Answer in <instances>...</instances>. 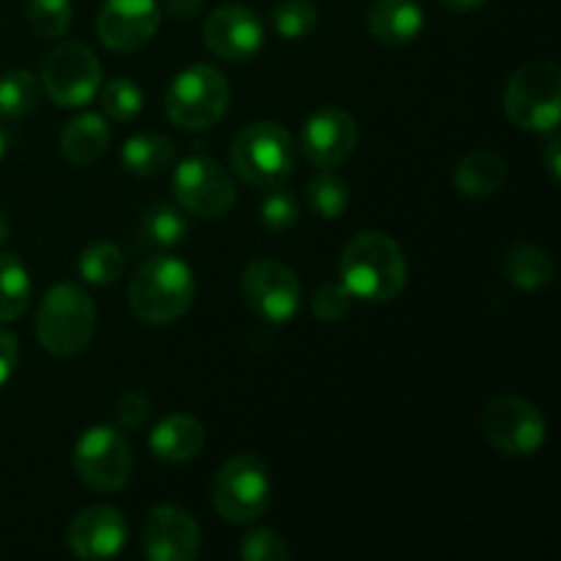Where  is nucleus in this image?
<instances>
[{"instance_id": "obj_33", "label": "nucleus", "mask_w": 561, "mask_h": 561, "mask_svg": "<svg viewBox=\"0 0 561 561\" xmlns=\"http://www.w3.org/2000/svg\"><path fill=\"white\" fill-rule=\"evenodd\" d=\"M239 553L244 561H285L290 557V548L277 531L255 529L241 540Z\"/></svg>"}, {"instance_id": "obj_14", "label": "nucleus", "mask_w": 561, "mask_h": 561, "mask_svg": "<svg viewBox=\"0 0 561 561\" xmlns=\"http://www.w3.org/2000/svg\"><path fill=\"white\" fill-rule=\"evenodd\" d=\"M201 546V526L184 507L159 504L142 524V553L151 561H195Z\"/></svg>"}, {"instance_id": "obj_27", "label": "nucleus", "mask_w": 561, "mask_h": 561, "mask_svg": "<svg viewBox=\"0 0 561 561\" xmlns=\"http://www.w3.org/2000/svg\"><path fill=\"white\" fill-rule=\"evenodd\" d=\"M348 184L332 168H321L307 184V206L316 217L337 219L348 208Z\"/></svg>"}, {"instance_id": "obj_5", "label": "nucleus", "mask_w": 561, "mask_h": 561, "mask_svg": "<svg viewBox=\"0 0 561 561\" xmlns=\"http://www.w3.org/2000/svg\"><path fill=\"white\" fill-rule=\"evenodd\" d=\"M510 121L526 131H557L561 118V69L551 60L518 66L504 88Z\"/></svg>"}, {"instance_id": "obj_20", "label": "nucleus", "mask_w": 561, "mask_h": 561, "mask_svg": "<svg viewBox=\"0 0 561 561\" xmlns=\"http://www.w3.org/2000/svg\"><path fill=\"white\" fill-rule=\"evenodd\" d=\"M110 146V126L99 113H80L60 129V151L77 168L99 162Z\"/></svg>"}, {"instance_id": "obj_8", "label": "nucleus", "mask_w": 561, "mask_h": 561, "mask_svg": "<svg viewBox=\"0 0 561 561\" xmlns=\"http://www.w3.org/2000/svg\"><path fill=\"white\" fill-rule=\"evenodd\" d=\"M71 463L82 485L99 493H115L129 482L135 458L118 427L93 425L75 442Z\"/></svg>"}, {"instance_id": "obj_32", "label": "nucleus", "mask_w": 561, "mask_h": 561, "mask_svg": "<svg viewBox=\"0 0 561 561\" xmlns=\"http://www.w3.org/2000/svg\"><path fill=\"white\" fill-rule=\"evenodd\" d=\"M257 217H261V225L266 230H272V233H285V230H290L299 222V203H296V197L290 195L288 190H283V186H272V190H266V197L261 201Z\"/></svg>"}, {"instance_id": "obj_35", "label": "nucleus", "mask_w": 561, "mask_h": 561, "mask_svg": "<svg viewBox=\"0 0 561 561\" xmlns=\"http://www.w3.org/2000/svg\"><path fill=\"white\" fill-rule=\"evenodd\" d=\"M148 416H151V400L140 389H126L118 398V403H115V422L121 427H126V431L142 427Z\"/></svg>"}, {"instance_id": "obj_37", "label": "nucleus", "mask_w": 561, "mask_h": 561, "mask_svg": "<svg viewBox=\"0 0 561 561\" xmlns=\"http://www.w3.org/2000/svg\"><path fill=\"white\" fill-rule=\"evenodd\" d=\"M542 162H546V170L548 175H551L553 184H559L561 181V137L557 131H551V140L546 142V148H542Z\"/></svg>"}, {"instance_id": "obj_6", "label": "nucleus", "mask_w": 561, "mask_h": 561, "mask_svg": "<svg viewBox=\"0 0 561 561\" xmlns=\"http://www.w3.org/2000/svg\"><path fill=\"white\" fill-rule=\"evenodd\" d=\"M230 104L228 77L208 64L190 66L179 71L164 93V113L179 129H211Z\"/></svg>"}, {"instance_id": "obj_22", "label": "nucleus", "mask_w": 561, "mask_h": 561, "mask_svg": "<svg viewBox=\"0 0 561 561\" xmlns=\"http://www.w3.org/2000/svg\"><path fill=\"white\" fill-rule=\"evenodd\" d=\"M175 146L170 137L157 135V131H140L131 135L121 148V164L137 179H153L173 168Z\"/></svg>"}, {"instance_id": "obj_4", "label": "nucleus", "mask_w": 561, "mask_h": 561, "mask_svg": "<svg viewBox=\"0 0 561 561\" xmlns=\"http://www.w3.org/2000/svg\"><path fill=\"white\" fill-rule=\"evenodd\" d=\"M230 164L236 175L257 190L283 186L296 168V140L283 124L255 121L230 142Z\"/></svg>"}, {"instance_id": "obj_39", "label": "nucleus", "mask_w": 561, "mask_h": 561, "mask_svg": "<svg viewBox=\"0 0 561 561\" xmlns=\"http://www.w3.org/2000/svg\"><path fill=\"white\" fill-rule=\"evenodd\" d=\"M442 5H447V9L453 11H474L480 9V5H485L488 0H438Z\"/></svg>"}, {"instance_id": "obj_13", "label": "nucleus", "mask_w": 561, "mask_h": 561, "mask_svg": "<svg viewBox=\"0 0 561 561\" xmlns=\"http://www.w3.org/2000/svg\"><path fill=\"white\" fill-rule=\"evenodd\" d=\"M162 9L157 0H104L96 16V36L115 53L142 49L159 31Z\"/></svg>"}, {"instance_id": "obj_3", "label": "nucleus", "mask_w": 561, "mask_h": 561, "mask_svg": "<svg viewBox=\"0 0 561 561\" xmlns=\"http://www.w3.org/2000/svg\"><path fill=\"white\" fill-rule=\"evenodd\" d=\"M96 334V305L91 294L75 283L47 290L36 312V337L55 356H77Z\"/></svg>"}, {"instance_id": "obj_7", "label": "nucleus", "mask_w": 561, "mask_h": 561, "mask_svg": "<svg viewBox=\"0 0 561 561\" xmlns=\"http://www.w3.org/2000/svg\"><path fill=\"white\" fill-rule=\"evenodd\" d=\"M211 504L228 524H252L272 504V474L255 453L225 460L211 485Z\"/></svg>"}, {"instance_id": "obj_1", "label": "nucleus", "mask_w": 561, "mask_h": 561, "mask_svg": "<svg viewBox=\"0 0 561 561\" xmlns=\"http://www.w3.org/2000/svg\"><path fill=\"white\" fill-rule=\"evenodd\" d=\"M340 283L354 299L387 305L403 294L409 283V261L392 236L365 230L340 252Z\"/></svg>"}, {"instance_id": "obj_9", "label": "nucleus", "mask_w": 561, "mask_h": 561, "mask_svg": "<svg viewBox=\"0 0 561 561\" xmlns=\"http://www.w3.org/2000/svg\"><path fill=\"white\" fill-rule=\"evenodd\" d=\"M482 433L496 453L510 458H529L542 449L548 425L542 411L518 394H502L482 411Z\"/></svg>"}, {"instance_id": "obj_36", "label": "nucleus", "mask_w": 561, "mask_h": 561, "mask_svg": "<svg viewBox=\"0 0 561 561\" xmlns=\"http://www.w3.org/2000/svg\"><path fill=\"white\" fill-rule=\"evenodd\" d=\"M16 362H20V343H16L14 334L0 329V387H5L11 381V376L16 370Z\"/></svg>"}, {"instance_id": "obj_10", "label": "nucleus", "mask_w": 561, "mask_h": 561, "mask_svg": "<svg viewBox=\"0 0 561 561\" xmlns=\"http://www.w3.org/2000/svg\"><path fill=\"white\" fill-rule=\"evenodd\" d=\"M241 299L247 310L263 323L285 327L294 321L301 307V283L294 268L263 257L252 261L241 274Z\"/></svg>"}, {"instance_id": "obj_16", "label": "nucleus", "mask_w": 561, "mask_h": 561, "mask_svg": "<svg viewBox=\"0 0 561 561\" xmlns=\"http://www.w3.org/2000/svg\"><path fill=\"white\" fill-rule=\"evenodd\" d=\"M356 142H359V126L343 107H323L312 113L299 135L301 153L318 170L343 164L356 151Z\"/></svg>"}, {"instance_id": "obj_29", "label": "nucleus", "mask_w": 561, "mask_h": 561, "mask_svg": "<svg viewBox=\"0 0 561 561\" xmlns=\"http://www.w3.org/2000/svg\"><path fill=\"white\" fill-rule=\"evenodd\" d=\"M272 22L279 36L288 42H299L318 31L321 14L312 0H279L272 11Z\"/></svg>"}, {"instance_id": "obj_26", "label": "nucleus", "mask_w": 561, "mask_h": 561, "mask_svg": "<svg viewBox=\"0 0 561 561\" xmlns=\"http://www.w3.org/2000/svg\"><path fill=\"white\" fill-rule=\"evenodd\" d=\"M126 257L113 241H93L77 257V272L91 285H115L124 277Z\"/></svg>"}, {"instance_id": "obj_12", "label": "nucleus", "mask_w": 561, "mask_h": 561, "mask_svg": "<svg viewBox=\"0 0 561 561\" xmlns=\"http://www.w3.org/2000/svg\"><path fill=\"white\" fill-rule=\"evenodd\" d=\"M173 197L192 217H222L236 203V186L228 170L211 157H190L175 168Z\"/></svg>"}, {"instance_id": "obj_11", "label": "nucleus", "mask_w": 561, "mask_h": 561, "mask_svg": "<svg viewBox=\"0 0 561 561\" xmlns=\"http://www.w3.org/2000/svg\"><path fill=\"white\" fill-rule=\"evenodd\" d=\"M42 85L58 107H82L102 88V64L85 44L64 42L44 58Z\"/></svg>"}, {"instance_id": "obj_28", "label": "nucleus", "mask_w": 561, "mask_h": 561, "mask_svg": "<svg viewBox=\"0 0 561 561\" xmlns=\"http://www.w3.org/2000/svg\"><path fill=\"white\" fill-rule=\"evenodd\" d=\"M38 104V80L27 69H11L0 77V118H25Z\"/></svg>"}, {"instance_id": "obj_15", "label": "nucleus", "mask_w": 561, "mask_h": 561, "mask_svg": "<svg viewBox=\"0 0 561 561\" xmlns=\"http://www.w3.org/2000/svg\"><path fill=\"white\" fill-rule=\"evenodd\" d=\"M203 42L217 58L230 60V64H244L261 53L266 42V31L257 14L247 5H219L208 14L203 25Z\"/></svg>"}, {"instance_id": "obj_30", "label": "nucleus", "mask_w": 561, "mask_h": 561, "mask_svg": "<svg viewBox=\"0 0 561 561\" xmlns=\"http://www.w3.org/2000/svg\"><path fill=\"white\" fill-rule=\"evenodd\" d=\"M71 0H27V25L42 38H60L71 27Z\"/></svg>"}, {"instance_id": "obj_38", "label": "nucleus", "mask_w": 561, "mask_h": 561, "mask_svg": "<svg viewBox=\"0 0 561 561\" xmlns=\"http://www.w3.org/2000/svg\"><path fill=\"white\" fill-rule=\"evenodd\" d=\"M159 9H164L175 20H190V16H195L203 9V0H162Z\"/></svg>"}, {"instance_id": "obj_23", "label": "nucleus", "mask_w": 561, "mask_h": 561, "mask_svg": "<svg viewBox=\"0 0 561 561\" xmlns=\"http://www.w3.org/2000/svg\"><path fill=\"white\" fill-rule=\"evenodd\" d=\"M186 236H190V222L179 208L168 203L146 208L137 225V247H151V250L179 247Z\"/></svg>"}, {"instance_id": "obj_2", "label": "nucleus", "mask_w": 561, "mask_h": 561, "mask_svg": "<svg viewBox=\"0 0 561 561\" xmlns=\"http://www.w3.org/2000/svg\"><path fill=\"white\" fill-rule=\"evenodd\" d=\"M195 301V274L173 255H153L137 268L129 285V305L140 321L164 327L184 316Z\"/></svg>"}, {"instance_id": "obj_21", "label": "nucleus", "mask_w": 561, "mask_h": 561, "mask_svg": "<svg viewBox=\"0 0 561 561\" xmlns=\"http://www.w3.org/2000/svg\"><path fill=\"white\" fill-rule=\"evenodd\" d=\"M507 181V162L491 148L469 151L455 168V186L466 197H491Z\"/></svg>"}, {"instance_id": "obj_40", "label": "nucleus", "mask_w": 561, "mask_h": 561, "mask_svg": "<svg viewBox=\"0 0 561 561\" xmlns=\"http://www.w3.org/2000/svg\"><path fill=\"white\" fill-rule=\"evenodd\" d=\"M5 239H9V217L0 211V244H3Z\"/></svg>"}, {"instance_id": "obj_17", "label": "nucleus", "mask_w": 561, "mask_h": 561, "mask_svg": "<svg viewBox=\"0 0 561 561\" xmlns=\"http://www.w3.org/2000/svg\"><path fill=\"white\" fill-rule=\"evenodd\" d=\"M126 537H129V529H126L124 513L107 504L80 510L66 529L69 551L85 561L118 557L126 548Z\"/></svg>"}, {"instance_id": "obj_24", "label": "nucleus", "mask_w": 561, "mask_h": 561, "mask_svg": "<svg viewBox=\"0 0 561 561\" xmlns=\"http://www.w3.org/2000/svg\"><path fill=\"white\" fill-rule=\"evenodd\" d=\"M557 263L546 250L535 244H520L504 255V277L518 290H540L553 279Z\"/></svg>"}, {"instance_id": "obj_31", "label": "nucleus", "mask_w": 561, "mask_h": 561, "mask_svg": "<svg viewBox=\"0 0 561 561\" xmlns=\"http://www.w3.org/2000/svg\"><path fill=\"white\" fill-rule=\"evenodd\" d=\"M102 91V107L113 121H135L142 113V88L129 77H115Z\"/></svg>"}, {"instance_id": "obj_34", "label": "nucleus", "mask_w": 561, "mask_h": 561, "mask_svg": "<svg viewBox=\"0 0 561 561\" xmlns=\"http://www.w3.org/2000/svg\"><path fill=\"white\" fill-rule=\"evenodd\" d=\"M354 296L343 283H323L312 299V316L321 323H340L351 312Z\"/></svg>"}, {"instance_id": "obj_19", "label": "nucleus", "mask_w": 561, "mask_h": 561, "mask_svg": "<svg viewBox=\"0 0 561 561\" xmlns=\"http://www.w3.org/2000/svg\"><path fill=\"white\" fill-rule=\"evenodd\" d=\"M206 444V427L190 414H173L148 433V449L164 463H186L197 458Z\"/></svg>"}, {"instance_id": "obj_41", "label": "nucleus", "mask_w": 561, "mask_h": 561, "mask_svg": "<svg viewBox=\"0 0 561 561\" xmlns=\"http://www.w3.org/2000/svg\"><path fill=\"white\" fill-rule=\"evenodd\" d=\"M3 153H5V135L3 129H0V159H3Z\"/></svg>"}, {"instance_id": "obj_25", "label": "nucleus", "mask_w": 561, "mask_h": 561, "mask_svg": "<svg viewBox=\"0 0 561 561\" xmlns=\"http://www.w3.org/2000/svg\"><path fill=\"white\" fill-rule=\"evenodd\" d=\"M31 274L14 252L0 255V323H11L31 305Z\"/></svg>"}, {"instance_id": "obj_18", "label": "nucleus", "mask_w": 561, "mask_h": 561, "mask_svg": "<svg viewBox=\"0 0 561 561\" xmlns=\"http://www.w3.org/2000/svg\"><path fill=\"white\" fill-rule=\"evenodd\" d=\"M367 31L378 44L403 47L425 27V11L416 0H376L367 9Z\"/></svg>"}]
</instances>
